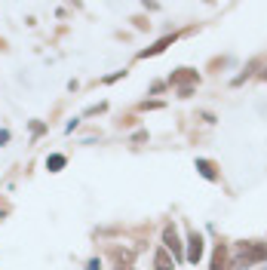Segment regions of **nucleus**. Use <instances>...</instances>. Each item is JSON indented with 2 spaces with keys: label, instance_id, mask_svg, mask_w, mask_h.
Masks as SVG:
<instances>
[{
  "label": "nucleus",
  "instance_id": "nucleus-1",
  "mask_svg": "<svg viewBox=\"0 0 267 270\" xmlns=\"http://www.w3.org/2000/svg\"><path fill=\"white\" fill-rule=\"evenodd\" d=\"M188 258H191L194 264L203 258V236H200V233H191V252H188Z\"/></svg>",
  "mask_w": 267,
  "mask_h": 270
},
{
  "label": "nucleus",
  "instance_id": "nucleus-2",
  "mask_svg": "<svg viewBox=\"0 0 267 270\" xmlns=\"http://www.w3.org/2000/svg\"><path fill=\"white\" fill-rule=\"evenodd\" d=\"M163 239H166V246H169L175 255H182V249H178V233H175V227H166V230H163Z\"/></svg>",
  "mask_w": 267,
  "mask_h": 270
},
{
  "label": "nucleus",
  "instance_id": "nucleus-3",
  "mask_svg": "<svg viewBox=\"0 0 267 270\" xmlns=\"http://www.w3.org/2000/svg\"><path fill=\"white\" fill-rule=\"evenodd\" d=\"M157 270H172V261L166 252H157Z\"/></svg>",
  "mask_w": 267,
  "mask_h": 270
},
{
  "label": "nucleus",
  "instance_id": "nucleus-4",
  "mask_svg": "<svg viewBox=\"0 0 267 270\" xmlns=\"http://www.w3.org/2000/svg\"><path fill=\"white\" fill-rule=\"evenodd\" d=\"M46 166H49L52 172H58V169L65 166V157H49V160H46Z\"/></svg>",
  "mask_w": 267,
  "mask_h": 270
},
{
  "label": "nucleus",
  "instance_id": "nucleus-5",
  "mask_svg": "<svg viewBox=\"0 0 267 270\" xmlns=\"http://www.w3.org/2000/svg\"><path fill=\"white\" fill-rule=\"evenodd\" d=\"M4 141H10V132H0V144H4Z\"/></svg>",
  "mask_w": 267,
  "mask_h": 270
}]
</instances>
